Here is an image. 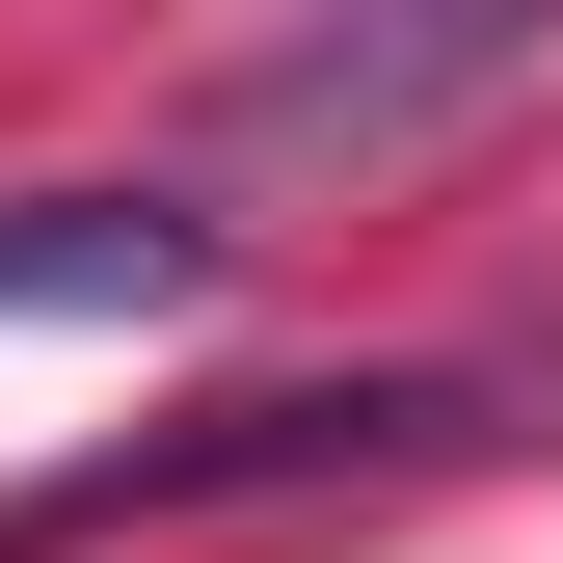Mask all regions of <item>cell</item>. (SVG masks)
<instances>
[{
    "instance_id": "1",
    "label": "cell",
    "mask_w": 563,
    "mask_h": 563,
    "mask_svg": "<svg viewBox=\"0 0 563 563\" xmlns=\"http://www.w3.org/2000/svg\"><path fill=\"white\" fill-rule=\"evenodd\" d=\"M376 456H456V376H296V402H188L81 483H27L0 537H162V510H296V483H376Z\"/></svg>"
},
{
    "instance_id": "2",
    "label": "cell",
    "mask_w": 563,
    "mask_h": 563,
    "mask_svg": "<svg viewBox=\"0 0 563 563\" xmlns=\"http://www.w3.org/2000/svg\"><path fill=\"white\" fill-rule=\"evenodd\" d=\"M537 54H563V0H322V27H268L242 134L268 162H402V134H456L483 81H537Z\"/></svg>"
},
{
    "instance_id": "3",
    "label": "cell",
    "mask_w": 563,
    "mask_h": 563,
    "mask_svg": "<svg viewBox=\"0 0 563 563\" xmlns=\"http://www.w3.org/2000/svg\"><path fill=\"white\" fill-rule=\"evenodd\" d=\"M216 296V216L162 188H0V322H188Z\"/></svg>"
}]
</instances>
